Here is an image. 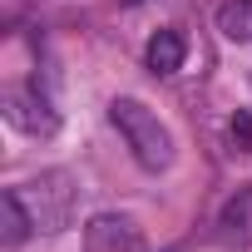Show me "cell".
Segmentation results:
<instances>
[{"label": "cell", "mask_w": 252, "mask_h": 252, "mask_svg": "<svg viewBox=\"0 0 252 252\" xmlns=\"http://www.w3.org/2000/svg\"><path fill=\"white\" fill-rule=\"evenodd\" d=\"M30 232H35L30 208L20 203V193H15V188H5V193H0V247H20Z\"/></svg>", "instance_id": "cell-5"}, {"label": "cell", "mask_w": 252, "mask_h": 252, "mask_svg": "<svg viewBox=\"0 0 252 252\" xmlns=\"http://www.w3.org/2000/svg\"><path fill=\"white\" fill-rule=\"evenodd\" d=\"M218 30L232 45H252V0H227L218 10Z\"/></svg>", "instance_id": "cell-7"}, {"label": "cell", "mask_w": 252, "mask_h": 252, "mask_svg": "<svg viewBox=\"0 0 252 252\" xmlns=\"http://www.w3.org/2000/svg\"><path fill=\"white\" fill-rule=\"evenodd\" d=\"M15 193H20V203L30 208L35 232H45V237H50V232H64V227H69L74 203H79V178H74L69 168H45L40 178L20 183Z\"/></svg>", "instance_id": "cell-2"}, {"label": "cell", "mask_w": 252, "mask_h": 252, "mask_svg": "<svg viewBox=\"0 0 252 252\" xmlns=\"http://www.w3.org/2000/svg\"><path fill=\"white\" fill-rule=\"evenodd\" d=\"M232 139H242V144L252 149V114H237V119H232Z\"/></svg>", "instance_id": "cell-8"}, {"label": "cell", "mask_w": 252, "mask_h": 252, "mask_svg": "<svg viewBox=\"0 0 252 252\" xmlns=\"http://www.w3.org/2000/svg\"><path fill=\"white\" fill-rule=\"evenodd\" d=\"M183 55H188V40H183V30H158L154 40H149V50H144V60H149V69L154 74H178L183 69Z\"/></svg>", "instance_id": "cell-6"}, {"label": "cell", "mask_w": 252, "mask_h": 252, "mask_svg": "<svg viewBox=\"0 0 252 252\" xmlns=\"http://www.w3.org/2000/svg\"><path fill=\"white\" fill-rule=\"evenodd\" d=\"M109 124L119 129V139L129 144V154H134V163L139 168H149V173H163L168 163H173V134L163 129V119L144 104V99H114L109 104Z\"/></svg>", "instance_id": "cell-1"}, {"label": "cell", "mask_w": 252, "mask_h": 252, "mask_svg": "<svg viewBox=\"0 0 252 252\" xmlns=\"http://www.w3.org/2000/svg\"><path fill=\"white\" fill-rule=\"evenodd\" d=\"M129 5H144V0H129Z\"/></svg>", "instance_id": "cell-9"}, {"label": "cell", "mask_w": 252, "mask_h": 252, "mask_svg": "<svg viewBox=\"0 0 252 252\" xmlns=\"http://www.w3.org/2000/svg\"><path fill=\"white\" fill-rule=\"evenodd\" d=\"M0 109H5V124H10V129H20V134H30V139H50V134L60 129V109H55L50 94L35 89V84H10L5 99H0Z\"/></svg>", "instance_id": "cell-3"}, {"label": "cell", "mask_w": 252, "mask_h": 252, "mask_svg": "<svg viewBox=\"0 0 252 252\" xmlns=\"http://www.w3.org/2000/svg\"><path fill=\"white\" fill-rule=\"evenodd\" d=\"M84 252H144V227L124 213H94L84 227Z\"/></svg>", "instance_id": "cell-4"}]
</instances>
